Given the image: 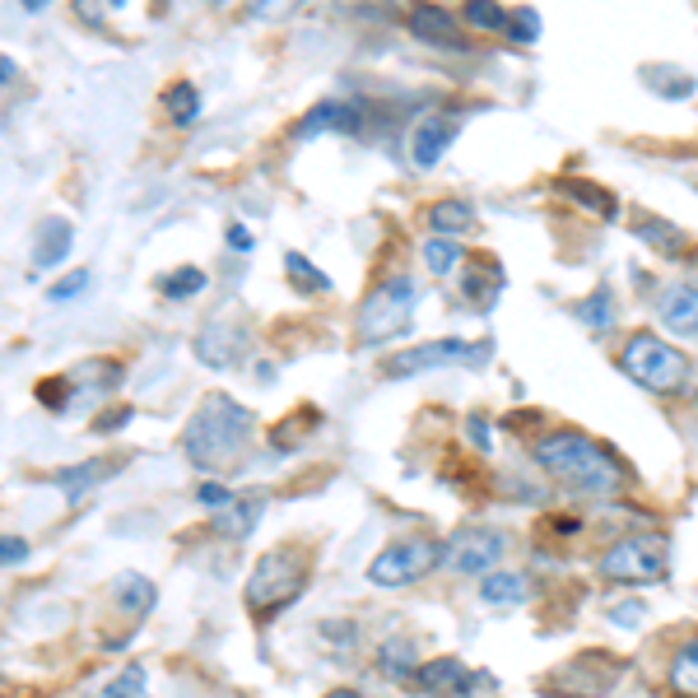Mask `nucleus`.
Returning <instances> with one entry per match:
<instances>
[{
	"mask_svg": "<svg viewBox=\"0 0 698 698\" xmlns=\"http://www.w3.org/2000/svg\"><path fill=\"white\" fill-rule=\"evenodd\" d=\"M206 284H210V275L200 265H183V270H173V275L159 280V289H164L168 299H196Z\"/></svg>",
	"mask_w": 698,
	"mask_h": 698,
	"instance_id": "nucleus-32",
	"label": "nucleus"
},
{
	"mask_svg": "<svg viewBox=\"0 0 698 698\" xmlns=\"http://www.w3.org/2000/svg\"><path fill=\"white\" fill-rule=\"evenodd\" d=\"M358 126V112L350 107V103H341V98H326V103H317L308 112V117L294 126V135L299 140H308V135H322V131H354Z\"/></svg>",
	"mask_w": 698,
	"mask_h": 698,
	"instance_id": "nucleus-16",
	"label": "nucleus"
},
{
	"mask_svg": "<svg viewBox=\"0 0 698 698\" xmlns=\"http://www.w3.org/2000/svg\"><path fill=\"white\" fill-rule=\"evenodd\" d=\"M559 187H564L582 210H592L596 219H615L619 215V200L605 191V187H596V183H577V177H569V183H559Z\"/></svg>",
	"mask_w": 698,
	"mask_h": 698,
	"instance_id": "nucleus-26",
	"label": "nucleus"
},
{
	"mask_svg": "<svg viewBox=\"0 0 698 698\" xmlns=\"http://www.w3.org/2000/svg\"><path fill=\"white\" fill-rule=\"evenodd\" d=\"M252 229H247V223H229V247L233 252H252Z\"/></svg>",
	"mask_w": 698,
	"mask_h": 698,
	"instance_id": "nucleus-41",
	"label": "nucleus"
},
{
	"mask_svg": "<svg viewBox=\"0 0 698 698\" xmlns=\"http://www.w3.org/2000/svg\"><path fill=\"white\" fill-rule=\"evenodd\" d=\"M284 270H289V280H294V289H303V294H326V289H331V280H326L303 252H289V257H284Z\"/></svg>",
	"mask_w": 698,
	"mask_h": 698,
	"instance_id": "nucleus-31",
	"label": "nucleus"
},
{
	"mask_svg": "<svg viewBox=\"0 0 698 698\" xmlns=\"http://www.w3.org/2000/svg\"><path fill=\"white\" fill-rule=\"evenodd\" d=\"M326 698H364V694H358V689H331Z\"/></svg>",
	"mask_w": 698,
	"mask_h": 698,
	"instance_id": "nucleus-46",
	"label": "nucleus"
},
{
	"mask_svg": "<svg viewBox=\"0 0 698 698\" xmlns=\"http://www.w3.org/2000/svg\"><path fill=\"white\" fill-rule=\"evenodd\" d=\"M508 38L517 42V48L535 42V38H540V14H535V10H512V14H508Z\"/></svg>",
	"mask_w": 698,
	"mask_h": 698,
	"instance_id": "nucleus-36",
	"label": "nucleus"
},
{
	"mask_svg": "<svg viewBox=\"0 0 698 698\" xmlns=\"http://www.w3.org/2000/svg\"><path fill=\"white\" fill-rule=\"evenodd\" d=\"M577 317L587 322L592 331H605L615 322V294H611V284H596L587 299H577Z\"/></svg>",
	"mask_w": 698,
	"mask_h": 698,
	"instance_id": "nucleus-29",
	"label": "nucleus"
},
{
	"mask_svg": "<svg viewBox=\"0 0 698 698\" xmlns=\"http://www.w3.org/2000/svg\"><path fill=\"white\" fill-rule=\"evenodd\" d=\"M233 499H238V493H229V489H223V485H215V480H206V485L196 489V503H200V508H210V512H223V508H229Z\"/></svg>",
	"mask_w": 698,
	"mask_h": 698,
	"instance_id": "nucleus-38",
	"label": "nucleus"
},
{
	"mask_svg": "<svg viewBox=\"0 0 698 698\" xmlns=\"http://www.w3.org/2000/svg\"><path fill=\"white\" fill-rule=\"evenodd\" d=\"M452 140H457V122H452V117H424V122L415 126V135H410V159H415V168H424V173L438 168Z\"/></svg>",
	"mask_w": 698,
	"mask_h": 698,
	"instance_id": "nucleus-15",
	"label": "nucleus"
},
{
	"mask_svg": "<svg viewBox=\"0 0 698 698\" xmlns=\"http://www.w3.org/2000/svg\"><path fill=\"white\" fill-rule=\"evenodd\" d=\"M601 577L624 582V587H647L666 577V545L657 535H624L601 554Z\"/></svg>",
	"mask_w": 698,
	"mask_h": 698,
	"instance_id": "nucleus-8",
	"label": "nucleus"
},
{
	"mask_svg": "<svg viewBox=\"0 0 698 698\" xmlns=\"http://www.w3.org/2000/svg\"><path fill=\"white\" fill-rule=\"evenodd\" d=\"M470 438H476L480 452H489V424H485L480 415H470Z\"/></svg>",
	"mask_w": 698,
	"mask_h": 698,
	"instance_id": "nucleus-42",
	"label": "nucleus"
},
{
	"mask_svg": "<svg viewBox=\"0 0 698 698\" xmlns=\"http://www.w3.org/2000/svg\"><path fill=\"white\" fill-rule=\"evenodd\" d=\"M535 461L545 476L577 493H615L624 485V461L605 442L577 429H554L535 438Z\"/></svg>",
	"mask_w": 698,
	"mask_h": 698,
	"instance_id": "nucleus-1",
	"label": "nucleus"
},
{
	"mask_svg": "<svg viewBox=\"0 0 698 698\" xmlns=\"http://www.w3.org/2000/svg\"><path fill=\"white\" fill-rule=\"evenodd\" d=\"M638 611H643L638 601H624V605H615V611H611V619H619V624H638Z\"/></svg>",
	"mask_w": 698,
	"mask_h": 698,
	"instance_id": "nucleus-43",
	"label": "nucleus"
},
{
	"mask_svg": "<svg viewBox=\"0 0 698 698\" xmlns=\"http://www.w3.org/2000/svg\"><path fill=\"white\" fill-rule=\"evenodd\" d=\"M377 666H382V675H392V680L410 685V675L419 670V647L410 638H387V643L377 647Z\"/></svg>",
	"mask_w": 698,
	"mask_h": 698,
	"instance_id": "nucleus-24",
	"label": "nucleus"
},
{
	"mask_svg": "<svg viewBox=\"0 0 698 698\" xmlns=\"http://www.w3.org/2000/svg\"><path fill=\"white\" fill-rule=\"evenodd\" d=\"M247 438H252V410L238 405L233 396L215 392L191 415L183 434V452L200 470H223V466H238V457L247 452Z\"/></svg>",
	"mask_w": 698,
	"mask_h": 698,
	"instance_id": "nucleus-2",
	"label": "nucleus"
},
{
	"mask_svg": "<svg viewBox=\"0 0 698 698\" xmlns=\"http://www.w3.org/2000/svg\"><path fill=\"white\" fill-rule=\"evenodd\" d=\"M284 6H289V0H257L252 10H257V14H275V10H284Z\"/></svg>",
	"mask_w": 698,
	"mask_h": 698,
	"instance_id": "nucleus-44",
	"label": "nucleus"
},
{
	"mask_svg": "<svg viewBox=\"0 0 698 698\" xmlns=\"http://www.w3.org/2000/svg\"><path fill=\"white\" fill-rule=\"evenodd\" d=\"M107 6H112V10H122V6H126V0H107Z\"/></svg>",
	"mask_w": 698,
	"mask_h": 698,
	"instance_id": "nucleus-47",
	"label": "nucleus"
},
{
	"mask_svg": "<svg viewBox=\"0 0 698 698\" xmlns=\"http://www.w3.org/2000/svg\"><path fill=\"white\" fill-rule=\"evenodd\" d=\"M652 84H661L657 94H666V98H685V94H694V75H680V71H670V65H652V71H643Z\"/></svg>",
	"mask_w": 698,
	"mask_h": 698,
	"instance_id": "nucleus-35",
	"label": "nucleus"
},
{
	"mask_svg": "<svg viewBox=\"0 0 698 698\" xmlns=\"http://www.w3.org/2000/svg\"><path fill=\"white\" fill-rule=\"evenodd\" d=\"M470 680H476V675L466 670L461 657H434V661H419V670L410 675V689L429 694V698H466Z\"/></svg>",
	"mask_w": 698,
	"mask_h": 698,
	"instance_id": "nucleus-13",
	"label": "nucleus"
},
{
	"mask_svg": "<svg viewBox=\"0 0 698 698\" xmlns=\"http://www.w3.org/2000/svg\"><path fill=\"white\" fill-rule=\"evenodd\" d=\"M634 233H638V242L652 247V252H661V257H685V233L675 229V223L657 219V215H643V219L634 223Z\"/></svg>",
	"mask_w": 698,
	"mask_h": 698,
	"instance_id": "nucleus-23",
	"label": "nucleus"
},
{
	"mask_svg": "<svg viewBox=\"0 0 698 698\" xmlns=\"http://www.w3.org/2000/svg\"><path fill=\"white\" fill-rule=\"evenodd\" d=\"M0 559H6V569L24 564V559H29V540H19V535H6V545H0Z\"/></svg>",
	"mask_w": 698,
	"mask_h": 698,
	"instance_id": "nucleus-39",
	"label": "nucleus"
},
{
	"mask_svg": "<svg viewBox=\"0 0 698 698\" xmlns=\"http://www.w3.org/2000/svg\"><path fill=\"white\" fill-rule=\"evenodd\" d=\"M415 322V280L396 275L382 280L354 312V341L358 345H392Z\"/></svg>",
	"mask_w": 698,
	"mask_h": 698,
	"instance_id": "nucleus-5",
	"label": "nucleus"
},
{
	"mask_svg": "<svg viewBox=\"0 0 698 698\" xmlns=\"http://www.w3.org/2000/svg\"><path fill=\"white\" fill-rule=\"evenodd\" d=\"M666 680H670V694H675V698H698V634L670 657Z\"/></svg>",
	"mask_w": 698,
	"mask_h": 698,
	"instance_id": "nucleus-25",
	"label": "nucleus"
},
{
	"mask_svg": "<svg viewBox=\"0 0 698 698\" xmlns=\"http://www.w3.org/2000/svg\"><path fill=\"white\" fill-rule=\"evenodd\" d=\"M242 345V335L233 326H206L200 331V341H196V354H200V364H210V368H229L233 364V350Z\"/></svg>",
	"mask_w": 698,
	"mask_h": 698,
	"instance_id": "nucleus-21",
	"label": "nucleus"
},
{
	"mask_svg": "<svg viewBox=\"0 0 698 698\" xmlns=\"http://www.w3.org/2000/svg\"><path fill=\"white\" fill-rule=\"evenodd\" d=\"M619 670H624V661H615L611 652H577L573 661H564L554 675H550V694H559V698H605L615 689V680H619Z\"/></svg>",
	"mask_w": 698,
	"mask_h": 698,
	"instance_id": "nucleus-10",
	"label": "nucleus"
},
{
	"mask_svg": "<svg viewBox=\"0 0 698 698\" xmlns=\"http://www.w3.org/2000/svg\"><path fill=\"white\" fill-rule=\"evenodd\" d=\"M657 317H661V326L675 331V335H698V284H694V280H680V284L661 289Z\"/></svg>",
	"mask_w": 698,
	"mask_h": 698,
	"instance_id": "nucleus-14",
	"label": "nucleus"
},
{
	"mask_svg": "<svg viewBox=\"0 0 698 698\" xmlns=\"http://www.w3.org/2000/svg\"><path fill=\"white\" fill-rule=\"evenodd\" d=\"M164 107H168V122L173 126H196V117H200V88L187 84V80H177L168 94H164Z\"/></svg>",
	"mask_w": 698,
	"mask_h": 698,
	"instance_id": "nucleus-28",
	"label": "nucleus"
},
{
	"mask_svg": "<svg viewBox=\"0 0 698 698\" xmlns=\"http://www.w3.org/2000/svg\"><path fill=\"white\" fill-rule=\"evenodd\" d=\"M308 587V550L303 545H280V550H265L252 573H247V611L257 619H270L284 605H294Z\"/></svg>",
	"mask_w": 698,
	"mask_h": 698,
	"instance_id": "nucleus-3",
	"label": "nucleus"
},
{
	"mask_svg": "<svg viewBox=\"0 0 698 698\" xmlns=\"http://www.w3.org/2000/svg\"><path fill=\"white\" fill-rule=\"evenodd\" d=\"M107 601H112V628H103L98 634V643L107 647V652H117L135 628H140L145 619H149V611H154V601H159V592H154V582L145 577V573H122L117 582L107 587Z\"/></svg>",
	"mask_w": 698,
	"mask_h": 698,
	"instance_id": "nucleus-9",
	"label": "nucleus"
},
{
	"mask_svg": "<svg viewBox=\"0 0 698 698\" xmlns=\"http://www.w3.org/2000/svg\"><path fill=\"white\" fill-rule=\"evenodd\" d=\"M619 373L634 377L638 387L657 392V396H675V392H685L694 382V368H689L685 350H675L670 341H661V335H652V331H634L624 341Z\"/></svg>",
	"mask_w": 698,
	"mask_h": 698,
	"instance_id": "nucleus-4",
	"label": "nucleus"
},
{
	"mask_svg": "<svg viewBox=\"0 0 698 698\" xmlns=\"http://www.w3.org/2000/svg\"><path fill=\"white\" fill-rule=\"evenodd\" d=\"M71 396H75V382L65 377V373H61V377H42V382H38V400L48 405V410H56V415H61V410H71Z\"/></svg>",
	"mask_w": 698,
	"mask_h": 698,
	"instance_id": "nucleus-34",
	"label": "nucleus"
},
{
	"mask_svg": "<svg viewBox=\"0 0 698 698\" xmlns=\"http://www.w3.org/2000/svg\"><path fill=\"white\" fill-rule=\"evenodd\" d=\"M94 698H149L145 670H140V666H126L122 675H112V680H107V685H103Z\"/></svg>",
	"mask_w": 698,
	"mask_h": 698,
	"instance_id": "nucleus-33",
	"label": "nucleus"
},
{
	"mask_svg": "<svg viewBox=\"0 0 698 698\" xmlns=\"http://www.w3.org/2000/svg\"><path fill=\"white\" fill-rule=\"evenodd\" d=\"M117 470H122V457H107V461H98V466H94V461L65 466V470H56V485L65 489V499L80 503L88 485H98V480H107V476H117Z\"/></svg>",
	"mask_w": 698,
	"mask_h": 698,
	"instance_id": "nucleus-19",
	"label": "nucleus"
},
{
	"mask_svg": "<svg viewBox=\"0 0 698 698\" xmlns=\"http://www.w3.org/2000/svg\"><path fill=\"white\" fill-rule=\"evenodd\" d=\"M410 33L419 42H429V48L438 52H470V38H466V24H461V14H447L442 6H415L410 10Z\"/></svg>",
	"mask_w": 698,
	"mask_h": 698,
	"instance_id": "nucleus-12",
	"label": "nucleus"
},
{
	"mask_svg": "<svg viewBox=\"0 0 698 698\" xmlns=\"http://www.w3.org/2000/svg\"><path fill=\"white\" fill-rule=\"evenodd\" d=\"M19 6H24L29 14H42V10H48V6H52V0H19Z\"/></svg>",
	"mask_w": 698,
	"mask_h": 698,
	"instance_id": "nucleus-45",
	"label": "nucleus"
},
{
	"mask_svg": "<svg viewBox=\"0 0 698 698\" xmlns=\"http://www.w3.org/2000/svg\"><path fill=\"white\" fill-rule=\"evenodd\" d=\"M419 257H424V265H429V275H447L457 261H461V242L457 238H424V247H419Z\"/></svg>",
	"mask_w": 698,
	"mask_h": 698,
	"instance_id": "nucleus-30",
	"label": "nucleus"
},
{
	"mask_svg": "<svg viewBox=\"0 0 698 698\" xmlns=\"http://www.w3.org/2000/svg\"><path fill=\"white\" fill-rule=\"evenodd\" d=\"M126 419H131V405H122V410H107V415H98V419H94V429H98V434H117Z\"/></svg>",
	"mask_w": 698,
	"mask_h": 698,
	"instance_id": "nucleus-40",
	"label": "nucleus"
},
{
	"mask_svg": "<svg viewBox=\"0 0 698 698\" xmlns=\"http://www.w3.org/2000/svg\"><path fill=\"white\" fill-rule=\"evenodd\" d=\"M88 280H94V275H88V270H71V275H65L61 284H52V289H48V299H52V303H65V299H80V294H84V289H88Z\"/></svg>",
	"mask_w": 698,
	"mask_h": 698,
	"instance_id": "nucleus-37",
	"label": "nucleus"
},
{
	"mask_svg": "<svg viewBox=\"0 0 698 698\" xmlns=\"http://www.w3.org/2000/svg\"><path fill=\"white\" fill-rule=\"evenodd\" d=\"M480 596H485L489 605H499V611H508V605H522V601L531 596L527 573H512V569H503V573H485Z\"/></svg>",
	"mask_w": 698,
	"mask_h": 698,
	"instance_id": "nucleus-22",
	"label": "nucleus"
},
{
	"mask_svg": "<svg viewBox=\"0 0 698 698\" xmlns=\"http://www.w3.org/2000/svg\"><path fill=\"white\" fill-rule=\"evenodd\" d=\"M265 512V493H247V499H233L223 512H215V535L223 540H238L257 527V517Z\"/></svg>",
	"mask_w": 698,
	"mask_h": 698,
	"instance_id": "nucleus-17",
	"label": "nucleus"
},
{
	"mask_svg": "<svg viewBox=\"0 0 698 698\" xmlns=\"http://www.w3.org/2000/svg\"><path fill=\"white\" fill-rule=\"evenodd\" d=\"M447 545L434 535H400L392 545H382L377 559L368 564V582L373 587H410L424 573H434L442 564Z\"/></svg>",
	"mask_w": 698,
	"mask_h": 698,
	"instance_id": "nucleus-6",
	"label": "nucleus"
},
{
	"mask_svg": "<svg viewBox=\"0 0 698 698\" xmlns=\"http://www.w3.org/2000/svg\"><path fill=\"white\" fill-rule=\"evenodd\" d=\"M461 24L476 29V33H508V10L499 6V0H466Z\"/></svg>",
	"mask_w": 698,
	"mask_h": 698,
	"instance_id": "nucleus-27",
	"label": "nucleus"
},
{
	"mask_svg": "<svg viewBox=\"0 0 698 698\" xmlns=\"http://www.w3.org/2000/svg\"><path fill=\"white\" fill-rule=\"evenodd\" d=\"M493 341H424L415 350H396L387 358V377H415V373H434V368H480L489 364Z\"/></svg>",
	"mask_w": 698,
	"mask_h": 698,
	"instance_id": "nucleus-7",
	"label": "nucleus"
},
{
	"mask_svg": "<svg viewBox=\"0 0 698 698\" xmlns=\"http://www.w3.org/2000/svg\"><path fill=\"white\" fill-rule=\"evenodd\" d=\"M429 229L442 233V238H461V233L476 229V206H470V200H457V196L434 200V206H429Z\"/></svg>",
	"mask_w": 698,
	"mask_h": 698,
	"instance_id": "nucleus-18",
	"label": "nucleus"
},
{
	"mask_svg": "<svg viewBox=\"0 0 698 698\" xmlns=\"http://www.w3.org/2000/svg\"><path fill=\"white\" fill-rule=\"evenodd\" d=\"M71 257V223L65 219H48L38 229V242H33V265L38 270H52Z\"/></svg>",
	"mask_w": 698,
	"mask_h": 698,
	"instance_id": "nucleus-20",
	"label": "nucleus"
},
{
	"mask_svg": "<svg viewBox=\"0 0 698 698\" xmlns=\"http://www.w3.org/2000/svg\"><path fill=\"white\" fill-rule=\"evenodd\" d=\"M508 554V535L503 531H489V527H470V531H457L447 540V554L442 564L447 573H461V577H485L499 569V559Z\"/></svg>",
	"mask_w": 698,
	"mask_h": 698,
	"instance_id": "nucleus-11",
	"label": "nucleus"
},
{
	"mask_svg": "<svg viewBox=\"0 0 698 698\" xmlns=\"http://www.w3.org/2000/svg\"><path fill=\"white\" fill-rule=\"evenodd\" d=\"M206 6H223V0H206Z\"/></svg>",
	"mask_w": 698,
	"mask_h": 698,
	"instance_id": "nucleus-48",
	"label": "nucleus"
}]
</instances>
